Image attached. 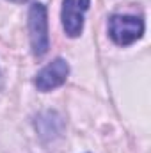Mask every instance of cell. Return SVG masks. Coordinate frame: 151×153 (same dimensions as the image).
<instances>
[{"label": "cell", "instance_id": "cell-3", "mask_svg": "<svg viewBox=\"0 0 151 153\" xmlns=\"http://www.w3.org/2000/svg\"><path fill=\"white\" fill-rule=\"evenodd\" d=\"M68 75H70V64L64 59L57 57L38 71V75L34 78V85L41 93H48L55 87H61L66 82Z\"/></svg>", "mask_w": 151, "mask_h": 153}, {"label": "cell", "instance_id": "cell-2", "mask_svg": "<svg viewBox=\"0 0 151 153\" xmlns=\"http://www.w3.org/2000/svg\"><path fill=\"white\" fill-rule=\"evenodd\" d=\"M29 38L32 53L36 57H43L50 48V38H48V14L46 7L36 2L29 9Z\"/></svg>", "mask_w": 151, "mask_h": 153}, {"label": "cell", "instance_id": "cell-5", "mask_svg": "<svg viewBox=\"0 0 151 153\" xmlns=\"http://www.w3.org/2000/svg\"><path fill=\"white\" fill-rule=\"evenodd\" d=\"M36 123H39V125H46V128L38 130L39 135H41L44 141L55 139V137H59L61 132H62V119H61V116L57 114V112H44V114H41L38 117Z\"/></svg>", "mask_w": 151, "mask_h": 153}, {"label": "cell", "instance_id": "cell-6", "mask_svg": "<svg viewBox=\"0 0 151 153\" xmlns=\"http://www.w3.org/2000/svg\"><path fill=\"white\" fill-rule=\"evenodd\" d=\"M2 87H4V78H2V73H0V91H2Z\"/></svg>", "mask_w": 151, "mask_h": 153}, {"label": "cell", "instance_id": "cell-1", "mask_svg": "<svg viewBox=\"0 0 151 153\" xmlns=\"http://www.w3.org/2000/svg\"><path fill=\"white\" fill-rule=\"evenodd\" d=\"M144 20L132 14H112L109 18V36L115 45L128 46L142 38Z\"/></svg>", "mask_w": 151, "mask_h": 153}, {"label": "cell", "instance_id": "cell-7", "mask_svg": "<svg viewBox=\"0 0 151 153\" xmlns=\"http://www.w3.org/2000/svg\"><path fill=\"white\" fill-rule=\"evenodd\" d=\"M11 2H16V4H23V2H29V0H11Z\"/></svg>", "mask_w": 151, "mask_h": 153}, {"label": "cell", "instance_id": "cell-4", "mask_svg": "<svg viewBox=\"0 0 151 153\" xmlns=\"http://www.w3.org/2000/svg\"><path fill=\"white\" fill-rule=\"evenodd\" d=\"M91 0H62V29L70 38H78L84 30V14L89 9Z\"/></svg>", "mask_w": 151, "mask_h": 153}]
</instances>
